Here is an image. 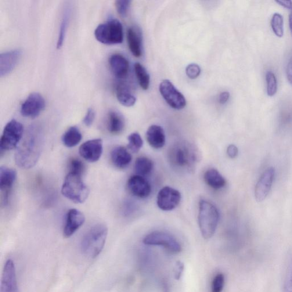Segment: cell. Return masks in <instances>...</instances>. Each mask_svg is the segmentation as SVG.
<instances>
[{"label": "cell", "instance_id": "1", "mask_svg": "<svg viewBox=\"0 0 292 292\" xmlns=\"http://www.w3.org/2000/svg\"><path fill=\"white\" fill-rule=\"evenodd\" d=\"M44 140L42 132L32 128L17 147L15 162L18 166L24 169L33 167L40 157Z\"/></svg>", "mask_w": 292, "mask_h": 292}, {"label": "cell", "instance_id": "2", "mask_svg": "<svg viewBox=\"0 0 292 292\" xmlns=\"http://www.w3.org/2000/svg\"><path fill=\"white\" fill-rule=\"evenodd\" d=\"M167 157L172 168L181 173L193 172L200 158L197 148L187 141L175 143L169 148Z\"/></svg>", "mask_w": 292, "mask_h": 292}, {"label": "cell", "instance_id": "3", "mask_svg": "<svg viewBox=\"0 0 292 292\" xmlns=\"http://www.w3.org/2000/svg\"><path fill=\"white\" fill-rule=\"evenodd\" d=\"M107 234V227L102 223L92 227L82 237L81 243L82 253L89 258L98 257L105 245Z\"/></svg>", "mask_w": 292, "mask_h": 292}, {"label": "cell", "instance_id": "4", "mask_svg": "<svg viewBox=\"0 0 292 292\" xmlns=\"http://www.w3.org/2000/svg\"><path fill=\"white\" fill-rule=\"evenodd\" d=\"M219 221V212L217 208L207 200H201L198 223L201 235L204 239H209L214 236Z\"/></svg>", "mask_w": 292, "mask_h": 292}, {"label": "cell", "instance_id": "5", "mask_svg": "<svg viewBox=\"0 0 292 292\" xmlns=\"http://www.w3.org/2000/svg\"><path fill=\"white\" fill-rule=\"evenodd\" d=\"M61 192L65 197L75 203H82L88 199V187L83 181L82 176L68 172L62 186Z\"/></svg>", "mask_w": 292, "mask_h": 292}, {"label": "cell", "instance_id": "6", "mask_svg": "<svg viewBox=\"0 0 292 292\" xmlns=\"http://www.w3.org/2000/svg\"><path fill=\"white\" fill-rule=\"evenodd\" d=\"M95 35L97 40L103 44H120L124 41L123 26L120 21L110 20L99 25Z\"/></svg>", "mask_w": 292, "mask_h": 292}, {"label": "cell", "instance_id": "7", "mask_svg": "<svg viewBox=\"0 0 292 292\" xmlns=\"http://www.w3.org/2000/svg\"><path fill=\"white\" fill-rule=\"evenodd\" d=\"M24 135V126L15 120L10 121L3 129L0 140V150L3 151L12 150L19 146Z\"/></svg>", "mask_w": 292, "mask_h": 292}, {"label": "cell", "instance_id": "8", "mask_svg": "<svg viewBox=\"0 0 292 292\" xmlns=\"http://www.w3.org/2000/svg\"><path fill=\"white\" fill-rule=\"evenodd\" d=\"M143 242L148 246H161L172 254H178L182 251V247L175 238L167 232L154 231L144 238Z\"/></svg>", "mask_w": 292, "mask_h": 292}, {"label": "cell", "instance_id": "9", "mask_svg": "<svg viewBox=\"0 0 292 292\" xmlns=\"http://www.w3.org/2000/svg\"><path fill=\"white\" fill-rule=\"evenodd\" d=\"M160 92L165 102L172 109L179 110L186 107L187 101L185 96L168 79L161 82Z\"/></svg>", "mask_w": 292, "mask_h": 292}, {"label": "cell", "instance_id": "10", "mask_svg": "<svg viewBox=\"0 0 292 292\" xmlns=\"http://www.w3.org/2000/svg\"><path fill=\"white\" fill-rule=\"evenodd\" d=\"M45 107V100L40 94L31 93L21 107V114L27 118L37 117Z\"/></svg>", "mask_w": 292, "mask_h": 292}, {"label": "cell", "instance_id": "11", "mask_svg": "<svg viewBox=\"0 0 292 292\" xmlns=\"http://www.w3.org/2000/svg\"><path fill=\"white\" fill-rule=\"evenodd\" d=\"M16 178L17 172L15 169L5 166L0 168V190L3 206H6L9 203L10 194Z\"/></svg>", "mask_w": 292, "mask_h": 292}, {"label": "cell", "instance_id": "12", "mask_svg": "<svg viewBox=\"0 0 292 292\" xmlns=\"http://www.w3.org/2000/svg\"><path fill=\"white\" fill-rule=\"evenodd\" d=\"M181 200V194L170 187H164L159 192L157 205L161 210L169 211L178 206Z\"/></svg>", "mask_w": 292, "mask_h": 292}, {"label": "cell", "instance_id": "13", "mask_svg": "<svg viewBox=\"0 0 292 292\" xmlns=\"http://www.w3.org/2000/svg\"><path fill=\"white\" fill-rule=\"evenodd\" d=\"M1 292H19L16 266L11 259H9L6 261L3 267Z\"/></svg>", "mask_w": 292, "mask_h": 292}, {"label": "cell", "instance_id": "14", "mask_svg": "<svg viewBox=\"0 0 292 292\" xmlns=\"http://www.w3.org/2000/svg\"><path fill=\"white\" fill-rule=\"evenodd\" d=\"M79 153L86 161L96 162L99 161L103 153V141L101 139L89 140L79 147Z\"/></svg>", "mask_w": 292, "mask_h": 292}, {"label": "cell", "instance_id": "15", "mask_svg": "<svg viewBox=\"0 0 292 292\" xmlns=\"http://www.w3.org/2000/svg\"><path fill=\"white\" fill-rule=\"evenodd\" d=\"M275 168L270 167L263 173L255 187V198L258 202L266 199L275 178Z\"/></svg>", "mask_w": 292, "mask_h": 292}, {"label": "cell", "instance_id": "16", "mask_svg": "<svg viewBox=\"0 0 292 292\" xmlns=\"http://www.w3.org/2000/svg\"><path fill=\"white\" fill-rule=\"evenodd\" d=\"M85 221V215L82 212L74 208L68 210L64 228V237L68 238L73 235L84 224Z\"/></svg>", "mask_w": 292, "mask_h": 292}, {"label": "cell", "instance_id": "17", "mask_svg": "<svg viewBox=\"0 0 292 292\" xmlns=\"http://www.w3.org/2000/svg\"><path fill=\"white\" fill-rule=\"evenodd\" d=\"M128 188L133 196L141 199L149 197L151 193V187L149 182L143 176L138 175L129 178Z\"/></svg>", "mask_w": 292, "mask_h": 292}, {"label": "cell", "instance_id": "18", "mask_svg": "<svg viewBox=\"0 0 292 292\" xmlns=\"http://www.w3.org/2000/svg\"><path fill=\"white\" fill-rule=\"evenodd\" d=\"M21 57L20 50H13L0 55V75H8L16 67Z\"/></svg>", "mask_w": 292, "mask_h": 292}, {"label": "cell", "instance_id": "19", "mask_svg": "<svg viewBox=\"0 0 292 292\" xmlns=\"http://www.w3.org/2000/svg\"><path fill=\"white\" fill-rule=\"evenodd\" d=\"M109 65L115 76L125 78L128 75L130 65L129 61L121 54H114L109 59Z\"/></svg>", "mask_w": 292, "mask_h": 292}, {"label": "cell", "instance_id": "20", "mask_svg": "<svg viewBox=\"0 0 292 292\" xmlns=\"http://www.w3.org/2000/svg\"><path fill=\"white\" fill-rule=\"evenodd\" d=\"M129 48L132 55L140 58L143 55L142 34L135 27L129 28L127 32Z\"/></svg>", "mask_w": 292, "mask_h": 292}, {"label": "cell", "instance_id": "21", "mask_svg": "<svg viewBox=\"0 0 292 292\" xmlns=\"http://www.w3.org/2000/svg\"><path fill=\"white\" fill-rule=\"evenodd\" d=\"M111 161L115 167L119 169L128 167L132 161V156L126 148L117 146L110 154Z\"/></svg>", "mask_w": 292, "mask_h": 292}, {"label": "cell", "instance_id": "22", "mask_svg": "<svg viewBox=\"0 0 292 292\" xmlns=\"http://www.w3.org/2000/svg\"><path fill=\"white\" fill-rule=\"evenodd\" d=\"M146 139L149 145L154 149H159L163 147L165 143L164 130L160 126L154 125L148 129Z\"/></svg>", "mask_w": 292, "mask_h": 292}, {"label": "cell", "instance_id": "23", "mask_svg": "<svg viewBox=\"0 0 292 292\" xmlns=\"http://www.w3.org/2000/svg\"><path fill=\"white\" fill-rule=\"evenodd\" d=\"M125 127V121L123 116L116 111H111L108 114L107 128L111 134H120Z\"/></svg>", "mask_w": 292, "mask_h": 292}, {"label": "cell", "instance_id": "24", "mask_svg": "<svg viewBox=\"0 0 292 292\" xmlns=\"http://www.w3.org/2000/svg\"><path fill=\"white\" fill-rule=\"evenodd\" d=\"M204 179L207 185L216 190L222 189L226 185V180L217 169L211 168L205 172Z\"/></svg>", "mask_w": 292, "mask_h": 292}, {"label": "cell", "instance_id": "25", "mask_svg": "<svg viewBox=\"0 0 292 292\" xmlns=\"http://www.w3.org/2000/svg\"><path fill=\"white\" fill-rule=\"evenodd\" d=\"M117 98L122 105L126 107H131L136 102V97L131 90L124 84H120L116 88Z\"/></svg>", "mask_w": 292, "mask_h": 292}, {"label": "cell", "instance_id": "26", "mask_svg": "<svg viewBox=\"0 0 292 292\" xmlns=\"http://www.w3.org/2000/svg\"><path fill=\"white\" fill-rule=\"evenodd\" d=\"M82 136L79 130L75 126H72L64 133L62 141L65 146L68 148L76 146L81 142Z\"/></svg>", "mask_w": 292, "mask_h": 292}, {"label": "cell", "instance_id": "27", "mask_svg": "<svg viewBox=\"0 0 292 292\" xmlns=\"http://www.w3.org/2000/svg\"><path fill=\"white\" fill-rule=\"evenodd\" d=\"M154 163L150 158L140 157L136 159L134 164L136 174L139 176H145L149 175L153 171Z\"/></svg>", "mask_w": 292, "mask_h": 292}, {"label": "cell", "instance_id": "28", "mask_svg": "<svg viewBox=\"0 0 292 292\" xmlns=\"http://www.w3.org/2000/svg\"><path fill=\"white\" fill-rule=\"evenodd\" d=\"M134 71L140 88L143 90H148L150 84V77L145 67L140 63H136Z\"/></svg>", "mask_w": 292, "mask_h": 292}, {"label": "cell", "instance_id": "29", "mask_svg": "<svg viewBox=\"0 0 292 292\" xmlns=\"http://www.w3.org/2000/svg\"><path fill=\"white\" fill-rule=\"evenodd\" d=\"M70 12L69 10H66L65 12L63 14L62 21L60 26V30L59 32V37H58L57 48L60 49L63 46L65 38L66 31L68 23H69Z\"/></svg>", "mask_w": 292, "mask_h": 292}, {"label": "cell", "instance_id": "30", "mask_svg": "<svg viewBox=\"0 0 292 292\" xmlns=\"http://www.w3.org/2000/svg\"><path fill=\"white\" fill-rule=\"evenodd\" d=\"M128 149L134 153L139 152L143 145L142 137L138 132H133L128 137Z\"/></svg>", "mask_w": 292, "mask_h": 292}, {"label": "cell", "instance_id": "31", "mask_svg": "<svg viewBox=\"0 0 292 292\" xmlns=\"http://www.w3.org/2000/svg\"><path fill=\"white\" fill-rule=\"evenodd\" d=\"M271 27L275 34L279 37L284 35V19L280 13L273 14L271 20Z\"/></svg>", "mask_w": 292, "mask_h": 292}, {"label": "cell", "instance_id": "32", "mask_svg": "<svg viewBox=\"0 0 292 292\" xmlns=\"http://www.w3.org/2000/svg\"><path fill=\"white\" fill-rule=\"evenodd\" d=\"M267 93L270 97L274 96L277 91V81L275 73L272 71H268L266 73Z\"/></svg>", "mask_w": 292, "mask_h": 292}, {"label": "cell", "instance_id": "33", "mask_svg": "<svg viewBox=\"0 0 292 292\" xmlns=\"http://www.w3.org/2000/svg\"><path fill=\"white\" fill-rule=\"evenodd\" d=\"M85 171V165L79 159L74 158L70 162L69 172L73 174L83 175Z\"/></svg>", "mask_w": 292, "mask_h": 292}, {"label": "cell", "instance_id": "34", "mask_svg": "<svg viewBox=\"0 0 292 292\" xmlns=\"http://www.w3.org/2000/svg\"><path fill=\"white\" fill-rule=\"evenodd\" d=\"M131 1L129 0H118L115 1V6L117 12L122 17L127 16L130 7L131 5Z\"/></svg>", "mask_w": 292, "mask_h": 292}, {"label": "cell", "instance_id": "35", "mask_svg": "<svg viewBox=\"0 0 292 292\" xmlns=\"http://www.w3.org/2000/svg\"><path fill=\"white\" fill-rule=\"evenodd\" d=\"M225 278L222 273L216 275L212 282L211 292H222L225 287Z\"/></svg>", "mask_w": 292, "mask_h": 292}, {"label": "cell", "instance_id": "36", "mask_svg": "<svg viewBox=\"0 0 292 292\" xmlns=\"http://www.w3.org/2000/svg\"><path fill=\"white\" fill-rule=\"evenodd\" d=\"M186 73L190 79H195L199 77L201 73V68L196 64H191L187 66Z\"/></svg>", "mask_w": 292, "mask_h": 292}, {"label": "cell", "instance_id": "37", "mask_svg": "<svg viewBox=\"0 0 292 292\" xmlns=\"http://www.w3.org/2000/svg\"><path fill=\"white\" fill-rule=\"evenodd\" d=\"M283 292H292V262L288 269Z\"/></svg>", "mask_w": 292, "mask_h": 292}, {"label": "cell", "instance_id": "38", "mask_svg": "<svg viewBox=\"0 0 292 292\" xmlns=\"http://www.w3.org/2000/svg\"><path fill=\"white\" fill-rule=\"evenodd\" d=\"M96 118V112L95 110L92 109V108H90L87 111V113H86L85 117L84 119V124L87 126V127H90L91 126L94 121L95 120Z\"/></svg>", "mask_w": 292, "mask_h": 292}, {"label": "cell", "instance_id": "39", "mask_svg": "<svg viewBox=\"0 0 292 292\" xmlns=\"http://www.w3.org/2000/svg\"><path fill=\"white\" fill-rule=\"evenodd\" d=\"M136 206L134 203L131 201H126L123 207L124 214L126 216H129L134 213Z\"/></svg>", "mask_w": 292, "mask_h": 292}, {"label": "cell", "instance_id": "40", "mask_svg": "<svg viewBox=\"0 0 292 292\" xmlns=\"http://www.w3.org/2000/svg\"><path fill=\"white\" fill-rule=\"evenodd\" d=\"M238 152L239 151L235 145H230L227 148V153L230 158H235L237 156Z\"/></svg>", "mask_w": 292, "mask_h": 292}, {"label": "cell", "instance_id": "41", "mask_svg": "<svg viewBox=\"0 0 292 292\" xmlns=\"http://www.w3.org/2000/svg\"><path fill=\"white\" fill-rule=\"evenodd\" d=\"M184 270V265L181 262H178L175 269V279L179 280L182 275Z\"/></svg>", "mask_w": 292, "mask_h": 292}, {"label": "cell", "instance_id": "42", "mask_svg": "<svg viewBox=\"0 0 292 292\" xmlns=\"http://www.w3.org/2000/svg\"><path fill=\"white\" fill-rule=\"evenodd\" d=\"M230 95L228 92H223L219 95V102L221 104H225L229 99Z\"/></svg>", "mask_w": 292, "mask_h": 292}, {"label": "cell", "instance_id": "43", "mask_svg": "<svg viewBox=\"0 0 292 292\" xmlns=\"http://www.w3.org/2000/svg\"><path fill=\"white\" fill-rule=\"evenodd\" d=\"M287 75L288 81L292 85V56L288 64L287 68Z\"/></svg>", "mask_w": 292, "mask_h": 292}, {"label": "cell", "instance_id": "44", "mask_svg": "<svg viewBox=\"0 0 292 292\" xmlns=\"http://www.w3.org/2000/svg\"><path fill=\"white\" fill-rule=\"evenodd\" d=\"M276 2L279 3L280 5L285 7L286 8L291 9L292 8V1H288V0H279L278 1V0H277Z\"/></svg>", "mask_w": 292, "mask_h": 292}, {"label": "cell", "instance_id": "45", "mask_svg": "<svg viewBox=\"0 0 292 292\" xmlns=\"http://www.w3.org/2000/svg\"><path fill=\"white\" fill-rule=\"evenodd\" d=\"M289 23H290V30L291 32V34L292 35V8L291 9V12L290 15Z\"/></svg>", "mask_w": 292, "mask_h": 292}]
</instances>
